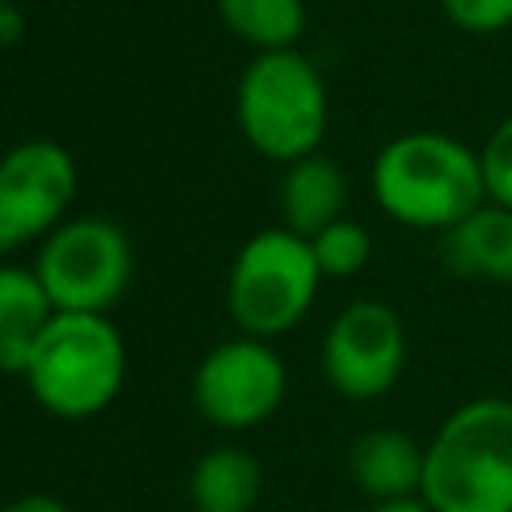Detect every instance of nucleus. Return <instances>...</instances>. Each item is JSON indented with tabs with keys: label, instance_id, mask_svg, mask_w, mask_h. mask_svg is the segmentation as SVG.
I'll return each instance as SVG.
<instances>
[{
	"label": "nucleus",
	"instance_id": "f257e3e1",
	"mask_svg": "<svg viewBox=\"0 0 512 512\" xmlns=\"http://www.w3.org/2000/svg\"><path fill=\"white\" fill-rule=\"evenodd\" d=\"M368 184L376 208L416 232H448L488 200L480 148L436 128L392 136L376 152Z\"/></svg>",
	"mask_w": 512,
	"mask_h": 512
},
{
	"label": "nucleus",
	"instance_id": "f03ea898",
	"mask_svg": "<svg viewBox=\"0 0 512 512\" xmlns=\"http://www.w3.org/2000/svg\"><path fill=\"white\" fill-rule=\"evenodd\" d=\"M420 496L432 512H512V400L476 396L440 420Z\"/></svg>",
	"mask_w": 512,
	"mask_h": 512
},
{
	"label": "nucleus",
	"instance_id": "7ed1b4c3",
	"mask_svg": "<svg viewBox=\"0 0 512 512\" xmlns=\"http://www.w3.org/2000/svg\"><path fill=\"white\" fill-rule=\"evenodd\" d=\"M128 348L120 328L96 312H56L32 344L24 384L60 420L100 416L124 388Z\"/></svg>",
	"mask_w": 512,
	"mask_h": 512
},
{
	"label": "nucleus",
	"instance_id": "20e7f679",
	"mask_svg": "<svg viewBox=\"0 0 512 512\" xmlns=\"http://www.w3.org/2000/svg\"><path fill=\"white\" fill-rule=\"evenodd\" d=\"M236 124L244 140L276 164L320 152L328 132L324 76L296 48L256 52L236 84Z\"/></svg>",
	"mask_w": 512,
	"mask_h": 512
},
{
	"label": "nucleus",
	"instance_id": "39448f33",
	"mask_svg": "<svg viewBox=\"0 0 512 512\" xmlns=\"http://www.w3.org/2000/svg\"><path fill=\"white\" fill-rule=\"evenodd\" d=\"M320 280L324 272L308 236H296L284 224L264 228L240 244L228 268V312L244 336H284L312 312Z\"/></svg>",
	"mask_w": 512,
	"mask_h": 512
},
{
	"label": "nucleus",
	"instance_id": "423d86ee",
	"mask_svg": "<svg viewBox=\"0 0 512 512\" xmlns=\"http://www.w3.org/2000/svg\"><path fill=\"white\" fill-rule=\"evenodd\" d=\"M32 268L56 312L108 316L132 280V240L108 216H68L40 240Z\"/></svg>",
	"mask_w": 512,
	"mask_h": 512
},
{
	"label": "nucleus",
	"instance_id": "0eeeda50",
	"mask_svg": "<svg viewBox=\"0 0 512 512\" xmlns=\"http://www.w3.org/2000/svg\"><path fill=\"white\" fill-rule=\"evenodd\" d=\"M76 160L56 140H20L0 156V256L52 236L76 200Z\"/></svg>",
	"mask_w": 512,
	"mask_h": 512
},
{
	"label": "nucleus",
	"instance_id": "6e6552de",
	"mask_svg": "<svg viewBox=\"0 0 512 512\" xmlns=\"http://www.w3.org/2000/svg\"><path fill=\"white\" fill-rule=\"evenodd\" d=\"M288 392V368L280 352L260 336H236L216 344L192 376V400L216 428L244 432L264 424Z\"/></svg>",
	"mask_w": 512,
	"mask_h": 512
},
{
	"label": "nucleus",
	"instance_id": "1a4fd4ad",
	"mask_svg": "<svg viewBox=\"0 0 512 512\" xmlns=\"http://www.w3.org/2000/svg\"><path fill=\"white\" fill-rule=\"evenodd\" d=\"M408 360V336L384 300H352L324 332L320 364L344 400H380L396 388Z\"/></svg>",
	"mask_w": 512,
	"mask_h": 512
},
{
	"label": "nucleus",
	"instance_id": "9d476101",
	"mask_svg": "<svg viewBox=\"0 0 512 512\" xmlns=\"http://www.w3.org/2000/svg\"><path fill=\"white\" fill-rule=\"evenodd\" d=\"M440 260L452 276L512 284V208L484 200L460 224L440 232Z\"/></svg>",
	"mask_w": 512,
	"mask_h": 512
},
{
	"label": "nucleus",
	"instance_id": "9b49d317",
	"mask_svg": "<svg viewBox=\"0 0 512 512\" xmlns=\"http://www.w3.org/2000/svg\"><path fill=\"white\" fill-rule=\"evenodd\" d=\"M348 476L372 504L420 496L424 444H416L400 428H368L348 448Z\"/></svg>",
	"mask_w": 512,
	"mask_h": 512
},
{
	"label": "nucleus",
	"instance_id": "f8f14e48",
	"mask_svg": "<svg viewBox=\"0 0 512 512\" xmlns=\"http://www.w3.org/2000/svg\"><path fill=\"white\" fill-rule=\"evenodd\" d=\"M344 204H348V180L332 156L312 152L284 164V180H280L284 228H292L296 236H316L320 228L344 216Z\"/></svg>",
	"mask_w": 512,
	"mask_h": 512
},
{
	"label": "nucleus",
	"instance_id": "ddd939ff",
	"mask_svg": "<svg viewBox=\"0 0 512 512\" xmlns=\"http://www.w3.org/2000/svg\"><path fill=\"white\" fill-rule=\"evenodd\" d=\"M56 316L36 268L0 264V372L24 376L44 324Z\"/></svg>",
	"mask_w": 512,
	"mask_h": 512
},
{
	"label": "nucleus",
	"instance_id": "4468645a",
	"mask_svg": "<svg viewBox=\"0 0 512 512\" xmlns=\"http://www.w3.org/2000/svg\"><path fill=\"white\" fill-rule=\"evenodd\" d=\"M264 488L260 460L244 448H208L188 480L196 512H252Z\"/></svg>",
	"mask_w": 512,
	"mask_h": 512
},
{
	"label": "nucleus",
	"instance_id": "2eb2a0df",
	"mask_svg": "<svg viewBox=\"0 0 512 512\" xmlns=\"http://www.w3.org/2000/svg\"><path fill=\"white\" fill-rule=\"evenodd\" d=\"M216 12L228 32H236L256 52L296 48L308 24L304 0H216Z\"/></svg>",
	"mask_w": 512,
	"mask_h": 512
},
{
	"label": "nucleus",
	"instance_id": "dca6fc26",
	"mask_svg": "<svg viewBox=\"0 0 512 512\" xmlns=\"http://www.w3.org/2000/svg\"><path fill=\"white\" fill-rule=\"evenodd\" d=\"M308 244H312V256H316L320 272L324 276H336V280L364 272L368 260H372V236L352 216L332 220L328 228H320L316 236H308Z\"/></svg>",
	"mask_w": 512,
	"mask_h": 512
},
{
	"label": "nucleus",
	"instance_id": "f3484780",
	"mask_svg": "<svg viewBox=\"0 0 512 512\" xmlns=\"http://www.w3.org/2000/svg\"><path fill=\"white\" fill-rule=\"evenodd\" d=\"M480 172L488 200L512 208V116H504L480 144Z\"/></svg>",
	"mask_w": 512,
	"mask_h": 512
},
{
	"label": "nucleus",
	"instance_id": "a211bd4d",
	"mask_svg": "<svg viewBox=\"0 0 512 512\" xmlns=\"http://www.w3.org/2000/svg\"><path fill=\"white\" fill-rule=\"evenodd\" d=\"M444 16L472 36H492L512 28V0H440Z\"/></svg>",
	"mask_w": 512,
	"mask_h": 512
},
{
	"label": "nucleus",
	"instance_id": "6ab92c4d",
	"mask_svg": "<svg viewBox=\"0 0 512 512\" xmlns=\"http://www.w3.org/2000/svg\"><path fill=\"white\" fill-rule=\"evenodd\" d=\"M0 512H68V504L56 500V496H48V492H24V496L8 500Z\"/></svg>",
	"mask_w": 512,
	"mask_h": 512
},
{
	"label": "nucleus",
	"instance_id": "aec40b11",
	"mask_svg": "<svg viewBox=\"0 0 512 512\" xmlns=\"http://www.w3.org/2000/svg\"><path fill=\"white\" fill-rule=\"evenodd\" d=\"M20 36H24V16H20V8L8 0V4H0V48L16 44Z\"/></svg>",
	"mask_w": 512,
	"mask_h": 512
},
{
	"label": "nucleus",
	"instance_id": "412c9836",
	"mask_svg": "<svg viewBox=\"0 0 512 512\" xmlns=\"http://www.w3.org/2000/svg\"><path fill=\"white\" fill-rule=\"evenodd\" d=\"M368 512H432V508H428L424 496H404V500H380Z\"/></svg>",
	"mask_w": 512,
	"mask_h": 512
},
{
	"label": "nucleus",
	"instance_id": "4be33fe9",
	"mask_svg": "<svg viewBox=\"0 0 512 512\" xmlns=\"http://www.w3.org/2000/svg\"><path fill=\"white\" fill-rule=\"evenodd\" d=\"M0 4H8V0H0Z\"/></svg>",
	"mask_w": 512,
	"mask_h": 512
},
{
	"label": "nucleus",
	"instance_id": "5701e85b",
	"mask_svg": "<svg viewBox=\"0 0 512 512\" xmlns=\"http://www.w3.org/2000/svg\"><path fill=\"white\" fill-rule=\"evenodd\" d=\"M188 512H196V508H188Z\"/></svg>",
	"mask_w": 512,
	"mask_h": 512
}]
</instances>
